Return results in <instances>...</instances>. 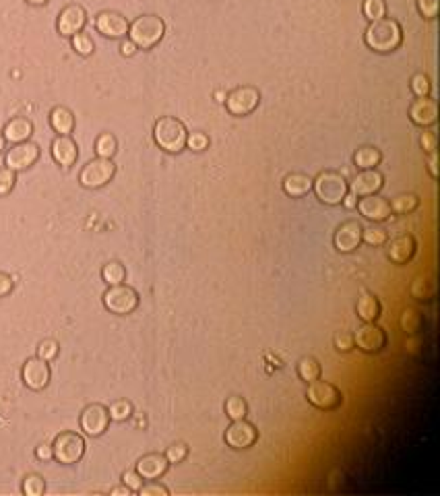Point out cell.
Here are the masks:
<instances>
[{"mask_svg":"<svg viewBox=\"0 0 440 496\" xmlns=\"http://www.w3.org/2000/svg\"><path fill=\"white\" fill-rule=\"evenodd\" d=\"M387 238H389V234L380 226H370V228L362 230V242H366L368 247H382V245H387Z\"/></svg>","mask_w":440,"mask_h":496,"instance_id":"cell-34","label":"cell"},{"mask_svg":"<svg viewBox=\"0 0 440 496\" xmlns=\"http://www.w3.org/2000/svg\"><path fill=\"white\" fill-rule=\"evenodd\" d=\"M103 306L112 313V315H130L137 311L139 306V294L135 288L130 286H124V283H118V286H110L105 292H103Z\"/></svg>","mask_w":440,"mask_h":496,"instance_id":"cell-5","label":"cell"},{"mask_svg":"<svg viewBox=\"0 0 440 496\" xmlns=\"http://www.w3.org/2000/svg\"><path fill=\"white\" fill-rule=\"evenodd\" d=\"M52 451L58 463L73 465L81 461V457L85 455V440L77 432H60L52 443Z\"/></svg>","mask_w":440,"mask_h":496,"instance_id":"cell-7","label":"cell"},{"mask_svg":"<svg viewBox=\"0 0 440 496\" xmlns=\"http://www.w3.org/2000/svg\"><path fill=\"white\" fill-rule=\"evenodd\" d=\"M310 190H312V178L306 174L296 172V174L285 176V180H283V192L291 199H302Z\"/></svg>","mask_w":440,"mask_h":496,"instance_id":"cell-25","label":"cell"},{"mask_svg":"<svg viewBox=\"0 0 440 496\" xmlns=\"http://www.w3.org/2000/svg\"><path fill=\"white\" fill-rule=\"evenodd\" d=\"M409 120L416 126H432L439 120V104L430 97H418L412 106H409Z\"/></svg>","mask_w":440,"mask_h":496,"instance_id":"cell-20","label":"cell"},{"mask_svg":"<svg viewBox=\"0 0 440 496\" xmlns=\"http://www.w3.org/2000/svg\"><path fill=\"white\" fill-rule=\"evenodd\" d=\"M226 445L236 449V451H242V449H251L257 440H259V430L246 422V418L242 420H232V424L226 428Z\"/></svg>","mask_w":440,"mask_h":496,"instance_id":"cell-10","label":"cell"},{"mask_svg":"<svg viewBox=\"0 0 440 496\" xmlns=\"http://www.w3.org/2000/svg\"><path fill=\"white\" fill-rule=\"evenodd\" d=\"M418 250V242L412 234H403V236H397L389 242L387 247V258L393 263V265H407L414 254Z\"/></svg>","mask_w":440,"mask_h":496,"instance_id":"cell-21","label":"cell"},{"mask_svg":"<svg viewBox=\"0 0 440 496\" xmlns=\"http://www.w3.org/2000/svg\"><path fill=\"white\" fill-rule=\"evenodd\" d=\"M122 484L128 486L133 493H139V488L143 486V478L137 474V470H130V472H124V474H122Z\"/></svg>","mask_w":440,"mask_h":496,"instance_id":"cell-49","label":"cell"},{"mask_svg":"<svg viewBox=\"0 0 440 496\" xmlns=\"http://www.w3.org/2000/svg\"><path fill=\"white\" fill-rule=\"evenodd\" d=\"M116 174V165L112 160H105V158H95L85 164V167L81 170L79 174V182L83 188L89 190H97L101 186H105Z\"/></svg>","mask_w":440,"mask_h":496,"instance_id":"cell-9","label":"cell"},{"mask_svg":"<svg viewBox=\"0 0 440 496\" xmlns=\"http://www.w3.org/2000/svg\"><path fill=\"white\" fill-rule=\"evenodd\" d=\"M110 495L112 496H130L133 495V490H130L128 486H116V488H112V490H110Z\"/></svg>","mask_w":440,"mask_h":496,"instance_id":"cell-56","label":"cell"},{"mask_svg":"<svg viewBox=\"0 0 440 496\" xmlns=\"http://www.w3.org/2000/svg\"><path fill=\"white\" fill-rule=\"evenodd\" d=\"M246 413H248V404L242 397L232 395L226 399V415L230 420H242V418H246Z\"/></svg>","mask_w":440,"mask_h":496,"instance_id":"cell-35","label":"cell"},{"mask_svg":"<svg viewBox=\"0 0 440 496\" xmlns=\"http://www.w3.org/2000/svg\"><path fill=\"white\" fill-rule=\"evenodd\" d=\"M108 413H110V420L114 422H124L133 415V404L126 402V399H118L114 402L110 408H108Z\"/></svg>","mask_w":440,"mask_h":496,"instance_id":"cell-38","label":"cell"},{"mask_svg":"<svg viewBox=\"0 0 440 496\" xmlns=\"http://www.w3.org/2000/svg\"><path fill=\"white\" fill-rule=\"evenodd\" d=\"M389 205H391V211L395 215H407V213H414L420 207V197L414 195V192H403V195H397Z\"/></svg>","mask_w":440,"mask_h":496,"instance_id":"cell-29","label":"cell"},{"mask_svg":"<svg viewBox=\"0 0 440 496\" xmlns=\"http://www.w3.org/2000/svg\"><path fill=\"white\" fill-rule=\"evenodd\" d=\"M348 186H350V192H353L357 199L368 197V195H376L384 186V176L376 167L374 170H359V174Z\"/></svg>","mask_w":440,"mask_h":496,"instance_id":"cell-19","label":"cell"},{"mask_svg":"<svg viewBox=\"0 0 440 496\" xmlns=\"http://www.w3.org/2000/svg\"><path fill=\"white\" fill-rule=\"evenodd\" d=\"M186 147L192 149V151H205L209 147V137L205 133H188Z\"/></svg>","mask_w":440,"mask_h":496,"instance_id":"cell-45","label":"cell"},{"mask_svg":"<svg viewBox=\"0 0 440 496\" xmlns=\"http://www.w3.org/2000/svg\"><path fill=\"white\" fill-rule=\"evenodd\" d=\"M418 10L424 19H437L440 13V0H418Z\"/></svg>","mask_w":440,"mask_h":496,"instance_id":"cell-46","label":"cell"},{"mask_svg":"<svg viewBox=\"0 0 440 496\" xmlns=\"http://www.w3.org/2000/svg\"><path fill=\"white\" fill-rule=\"evenodd\" d=\"M380 162H382L380 149L370 147V145H364L353 154V164L357 165L359 170H374Z\"/></svg>","mask_w":440,"mask_h":496,"instance_id":"cell-28","label":"cell"},{"mask_svg":"<svg viewBox=\"0 0 440 496\" xmlns=\"http://www.w3.org/2000/svg\"><path fill=\"white\" fill-rule=\"evenodd\" d=\"M79 424H81V430L87 434V436H101L108 426H110V413H108V408L101 406V404H91L87 406L83 412H81V418H79Z\"/></svg>","mask_w":440,"mask_h":496,"instance_id":"cell-16","label":"cell"},{"mask_svg":"<svg viewBox=\"0 0 440 496\" xmlns=\"http://www.w3.org/2000/svg\"><path fill=\"white\" fill-rule=\"evenodd\" d=\"M387 345V333L374 323H364L357 327L353 335V347L362 349L364 354H378Z\"/></svg>","mask_w":440,"mask_h":496,"instance_id":"cell-14","label":"cell"},{"mask_svg":"<svg viewBox=\"0 0 440 496\" xmlns=\"http://www.w3.org/2000/svg\"><path fill=\"white\" fill-rule=\"evenodd\" d=\"M12 290H15V279H12L10 275H6V273L0 271V298L8 296Z\"/></svg>","mask_w":440,"mask_h":496,"instance_id":"cell-51","label":"cell"},{"mask_svg":"<svg viewBox=\"0 0 440 496\" xmlns=\"http://www.w3.org/2000/svg\"><path fill=\"white\" fill-rule=\"evenodd\" d=\"M226 108L232 116H248L253 114L259 104H261V91L251 87V85H244V87H236L234 91H230L226 95Z\"/></svg>","mask_w":440,"mask_h":496,"instance_id":"cell-8","label":"cell"},{"mask_svg":"<svg viewBox=\"0 0 440 496\" xmlns=\"http://www.w3.org/2000/svg\"><path fill=\"white\" fill-rule=\"evenodd\" d=\"M52 158L62 167L75 165L77 158H79V149H77V143L71 139V135H58L52 141Z\"/></svg>","mask_w":440,"mask_h":496,"instance_id":"cell-23","label":"cell"},{"mask_svg":"<svg viewBox=\"0 0 440 496\" xmlns=\"http://www.w3.org/2000/svg\"><path fill=\"white\" fill-rule=\"evenodd\" d=\"M226 95H228V93H223V91H217V93H215V101L223 104V101H226Z\"/></svg>","mask_w":440,"mask_h":496,"instance_id":"cell-58","label":"cell"},{"mask_svg":"<svg viewBox=\"0 0 440 496\" xmlns=\"http://www.w3.org/2000/svg\"><path fill=\"white\" fill-rule=\"evenodd\" d=\"M139 495L141 496H168L170 495V490L166 488V486H162V484H158V482H149V484H143L141 488H139Z\"/></svg>","mask_w":440,"mask_h":496,"instance_id":"cell-48","label":"cell"},{"mask_svg":"<svg viewBox=\"0 0 440 496\" xmlns=\"http://www.w3.org/2000/svg\"><path fill=\"white\" fill-rule=\"evenodd\" d=\"M186 137L188 131L182 120L174 116H162L153 124V141L160 149L166 154H180L186 149Z\"/></svg>","mask_w":440,"mask_h":496,"instance_id":"cell-3","label":"cell"},{"mask_svg":"<svg viewBox=\"0 0 440 496\" xmlns=\"http://www.w3.org/2000/svg\"><path fill=\"white\" fill-rule=\"evenodd\" d=\"M137 50H139V48H137L130 40H122V44H120V54H122V56H135Z\"/></svg>","mask_w":440,"mask_h":496,"instance_id":"cell-54","label":"cell"},{"mask_svg":"<svg viewBox=\"0 0 440 496\" xmlns=\"http://www.w3.org/2000/svg\"><path fill=\"white\" fill-rule=\"evenodd\" d=\"M27 4H31V6H44V4H48V0H25Z\"/></svg>","mask_w":440,"mask_h":496,"instance_id":"cell-57","label":"cell"},{"mask_svg":"<svg viewBox=\"0 0 440 496\" xmlns=\"http://www.w3.org/2000/svg\"><path fill=\"white\" fill-rule=\"evenodd\" d=\"M420 327H422L420 313L414 311V308H405L403 315H401V329L405 333H416V331H420Z\"/></svg>","mask_w":440,"mask_h":496,"instance_id":"cell-40","label":"cell"},{"mask_svg":"<svg viewBox=\"0 0 440 496\" xmlns=\"http://www.w3.org/2000/svg\"><path fill=\"white\" fill-rule=\"evenodd\" d=\"M312 190L323 205L335 207V205H341L350 186H348V180L339 172L325 170L312 180Z\"/></svg>","mask_w":440,"mask_h":496,"instance_id":"cell-4","label":"cell"},{"mask_svg":"<svg viewBox=\"0 0 440 496\" xmlns=\"http://www.w3.org/2000/svg\"><path fill=\"white\" fill-rule=\"evenodd\" d=\"M335 349L337 352H352L353 349V335L350 333H337L335 335Z\"/></svg>","mask_w":440,"mask_h":496,"instance_id":"cell-50","label":"cell"},{"mask_svg":"<svg viewBox=\"0 0 440 496\" xmlns=\"http://www.w3.org/2000/svg\"><path fill=\"white\" fill-rule=\"evenodd\" d=\"M35 457H37L40 461H50V459H54L52 445H40V447H35Z\"/></svg>","mask_w":440,"mask_h":496,"instance_id":"cell-52","label":"cell"},{"mask_svg":"<svg viewBox=\"0 0 440 496\" xmlns=\"http://www.w3.org/2000/svg\"><path fill=\"white\" fill-rule=\"evenodd\" d=\"M58 352H60V345H58V341H54V339H44V341L37 345V358H42V360H46V362H52V360L58 356Z\"/></svg>","mask_w":440,"mask_h":496,"instance_id":"cell-42","label":"cell"},{"mask_svg":"<svg viewBox=\"0 0 440 496\" xmlns=\"http://www.w3.org/2000/svg\"><path fill=\"white\" fill-rule=\"evenodd\" d=\"M21 490H23V495L25 496H42L44 493H46V482H44L42 476H37V474H29V476H25Z\"/></svg>","mask_w":440,"mask_h":496,"instance_id":"cell-36","label":"cell"},{"mask_svg":"<svg viewBox=\"0 0 440 496\" xmlns=\"http://www.w3.org/2000/svg\"><path fill=\"white\" fill-rule=\"evenodd\" d=\"M15 182H17V172H12L8 167H2L0 170V197L10 195L12 188H15Z\"/></svg>","mask_w":440,"mask_h":496,"instance_id":"cell-43","label":"cell"},{"mask_svg":"<svg viewBox=\"0 0 440 496\" xmlns=\"http://www.w3.org/2000/svg\"><path fill=\"white\" fill-rule=\"evenodd\" d=\"M31 135H33V124L25 116H17V118L8 120L2 129V139L10 145L25 143L31 139Z\"/></svg>","mask_w":440,"mask_h":496,"instance_id":"cell-24","label":"cell"},{"mask_svg":"<svg viewBox=\"0 0 440 496\" xmlns=\"http://www.w3.org/2000/svg\"><path fill=\"white\" fill-rule=\"evenodd\" d=\"M364 42L376 54H391L403 42L401 25L395 19H387V17L378 21H370L368 29L364 31Z\"/></svg>","mask_w":440,"mask_h":496,"instance_id":"cell-1","label":"cell"},{"mask_svg":"<svg viewBox=\"0 0 440 496\" xmlns=\"http://www.w3.org/2000/svg\"><path fill=\"white\" fill-rule=\"evenodd\" d=\"M412 91L416 97H430V91H432V83L430 79L424 75V73H418L412 77V83H409Z\"/></svg>","mask_w":440,"mask_h":496,"instance_id":"cell-41","label":"cell"},{"mask_svg":"<svg viewBox=\"0 0 440 496\" xmlns=\"http://www.w3.org/2000/svg\"><path fill=\"white\" fill-rule=\"evenodd\" d=\"M128 19L116 10H101L95 17V29L110 40H124L128 35Z\"/></svg>","mask_w":440,"mask_h":496,"instance_id":"cell-13","label":"cell"},{"mask_svg":"<svg viewBox=\"0 0 440 496\" xmlns=\"http://www.w3.org/2000/svg\"><path fill=\"white\" fill-rule=\"evenodd\" d=\"M101 279H103L108 286L124 283V279H126V269H124V265H120L118 261H110V263H105L103 269H101Z\"/></svg>","mask_w":440,"mask_h":496,"instance_id":"cell-31","label":"cell"},{"mask_svg":"<svg viewBox=\"0 0 440 496\" xmlns=\"http://www.w3.org/2000/svg\"><path fill=\"white\" fill-rule=\"evenodd\" d=\"M357 317L364 323H374L380 317V302L374 294H370L368 290H362L359 298H357V306H355Z\"/></svg>","mask_w":440,"mask_h":496,"instance_id":"cell-26","label":"cell"},{"mask_svg":"<svg viewBox=\"0 0 440 496\" xmlns=\"http://www.w3.org/2000/svg\"><path fill=\"white\" fill-rule=\"evenodd\" d=\"M341 205H344L346 209H355V205H357V197H355L353 192H350V190H348V195L344 197Z\"/></svg>","mask_w":440,"mask_h":496,"instance_id":"cell-55","label":"cell"},{"mask_svg":"<svg viewBox=\"0 0 440 496\" xmlns=\"http://www.w3.org/2000/svg\"><path fill=\"white\" fill-rule=\"evenodd\" d=\"M355 207H357L362 217H366V220H370L374 224H382V222H387L393 215L389 201L384 197H380L378 192L376 195H368V197H359Z\"/></svg>","mask_w":440,"mask_h":496,"instance_id":"cell-17","label":"cell"},{"mask_svg":"<svg viewBox=\"0 0 440 496\" xmlns=\"http://www.w3.org/2000/svg\"><path fill=\"white\" fill-rule=\"evenodd\" d=\"M298 377L304 383H312V381L321 379V364H319V360L312 358V356H304L298 362Z\"/></svg>","mask_w":440,"mask_h":496,"instance_id":"cell-30","label":"cell"},{"mask_svg":"<svg viewBox=\"0 0 440 496\" xmlns=\"http://www.w3.org/2000/svg\"><path fill=\"white\" fill-rule=\"evenodd\" d=\"M164 455H166V459H168L170 465H176V463H182V461L188 457V447H186L184 443H176V445L168 447V451H166Z\"/></svg>","mask_w":440,"mask_h":496,"instance_id":"cell-44","label":"cell"},{"mask_svg":"<svg viewBox=\"0 0 440 496\" xmlns=\"http://www.w3.org/2000/svg\"><path fill=\"white\" fill-rule=\"evenodd\" d=\"M306 399H308L310 406H314L316 410H325V412H333L344 404L341 391L335 385H331L327 381H321V379L308 383Z\"/></svg>","mask_w":440,"mask_h":496,"instance_id":"cell-6","label":"cell"},{"mask_svg":"<svg viewBox=\"0 0 440 496\" xmlns=\"http://www.w3.org/2000/svg\"><path fill=\"white\" fill-rule=\"evenodd\" d=\"M71 44H73V50H75L79 56H91V54H93V50H95V44H93V40L89 38L87 33H83V31L75 33V35L71 38Z\"/></svg>","mask_w":440,"mask_h":496,"instance_id":"cell-37","label":"cell"},{"mask_svg":"<svg viewBox=\"0 0 440 496\" xmlns=\"http://www.w3.org/2000/svg\"><path fill=\"white\" fill-rule=\"evenodd\" d=\"M362 10L368 21H378L387 15V4H384V0H364Z\"/></svg>","mask_w":440,"mask_h":496,"instance_id":"cell-39","label":"cell"},{"mask_svg":"<svg viewBox=\"0 0 440 496\" xmlns=\"http://www.w3.org/2000/svg\"><path fill=\"white\" fill-rule=\"evenodd\" d=\"M362 224L350 220V222H344L337 230H335V236H333V247L337 252L341 254H350L353 250H357V247L362 245Z\"/></svg>","mask_w":440,"mask_h":496,"instance_id":"cell-18","label":"cell"},{"mask_svg":"<svg viewBox=\"0 0 440 496\" xmlns=\"http://www.w3.org/2000/svg\"><path fill=\"white\" fill-rule=\"evenodd\" d=\"M87 23V13L81 4H69L60 10L58 21H56V29L60 35L65 38H73L75 33L83 31Z\"/></svg>","mask_w":440,"mask_h":496,"instance_id":"cell-15","label":"cell"},{"mask_svg":"<svg viewBox=\"0 0 440 496\" xmlns=\"http://www.w3.org/2000/svg\"><path fill=\"white\" fill-rule=\"evenodd\" d=\"M420 145H422V149H424L426 154L437 151V147H439V135H437V131H426V133H422Z\"/></svg>","mask_w":440,"mask_h":496,"instance_id":"cell-47","label":"cell"},{"mask_svg":"<svg viewBox=\"0 0 440 496\" xmlns=\"http://www.w3.org/2000/svg\"><path fill=\"white\" fill-rule=\"evenodd\" d=\"M409 292H412V296L418 298V300H430V298L434 296V292H437V286H434V281L428 279V277H416Z\"/></svg>","mask_w":440,"mask_h":496,"instance_id":"cell-33","label":"cell"},{"mask_svg":"<svg viewBox=\"0 0 440 496\" xmlns=\"http://www.w3.org/2000/svg\"><path fill=\"white\" fill-rule=\"evenodd\" d=\"M40 160V147L31 141L17 143L12 145L6 156H4V165L12 172H25Z\"/></svg>","mask_w":440,"mask_h":496,"instance_id":"cell-12","label":"cell"},{"mask_svg":"<svg viewBox=\"0 0 440 496\" xmlns=\"http://www.w3.org/2000/svg\"><path fill=\"white\" fill-rule=\"evenodd\" d=\"M50 126L58 135H71L75 131V114L65 106H56L50 112Z\"/></svg>","mask_w":440,"mask_h":496,"instance_id":"cell-27","label":"cell"},{"mask_svg":"<svg viewBox=\"0 0 440 496\" xmlns=\"http://www.w3.org/2000/svg\"><path fill=\"white\" fill-rule=\"evenodd\" d=\"M426 165H428L430 176L437 180V178H439V154H437V151L428 154V162H426Z\"/></svg>","mask_w":440,"mask_h":496,"instance_id":"cell-53","label":"cell"},{"mask_svg":"<svg viewBox=\"0 0 440 496\" xmlns=\"http://www.w3.org/2000/svg\"><path fill=\"white\" fill-rule=\"evenodd\" d=\"M4 143H6V141H4V139H2V137H0V154H2V151H4Z\"/></svg>","mask_w":440,"mask_h":496,"instance_id":"cell-59","label":"cell"},{"mask_svg":"<svg viewBox=\"0 0 440 496\" xmlns=\"http://www.w3.org/2000/svg\"><path fill=\"white\" fill-rule=\"evenodd\" d=\"M164 33H166V23L162 17H155V15H141L128 27V40L139 50L155 48L164 40Z\"/></svg>","mask_w":440,"mask_h":496,"instance_id":"cell-2","label":"cell"},{"mask_svg":"<svg viewBox=\"0 0 440 496\" xmlns=\"http://www.w3.org/2000/svg\"><path fill=\"white\" fill-rule=\"evenodd\" d=\"M168 468H170V463H168L166 455H162V453H149L137 461V474L143 480H158L168 472Z\"/></svg>","mask_w":440,"mask_h":496,"instance_id":"cell-22","label":"cell"},{"mask_svg":"<svg viewBox=\"0 0 440 496\" xmlns=\"http://www.w3.org/2000/svg\"><path fill=\"white\" fill-rule=\"evenodd\" d=\"M21 379L25 383L27 389L31 391H44L48 385H50V379H52V370H50V364L42 358H29L25 364H23V370H21Z\"/></svg>","mask_w":440,"mask_h":496,"instance_id":"cell-11","label":"cell"},{"mask_svg":"<svg viewBox=\"0 0 440 496\" xmlns=\"http://www.w3.org/2000/svg\"><path fill=\"white\" fill-rule=\"evenodd\" d=\"M118 151V141L114 135L110 133H101L95 141V154L97 158H105V160H112Z\"/></svg>","mask_w":440,"mask_h":496,"instance_id":"cell-32","label":"cell"}]
</instances>
